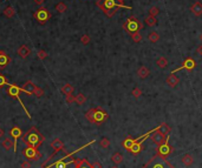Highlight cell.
Returning <instances> with one entry per match:
<instances>
[{
  "mask_svg": "<svg viewBox=\"0 0 202 168\" xmlns=\"http://www.w3.org/2000/svg\"><path fill=\"white\" fill-rule=\"evenodd\" d=\"M96 5L101 8L102 12L108 18H112L115 15V13L122 7H125L128 10L131 8V6H125L124 4H119L117 0H97Z\"/></svg>",
  "mask_w": 202,
  "mask_h": 168,
  "instance_id": "obj_1",
  "label": "cell"
},
{
  "mask_svg": "<svg viewBox=\"0 0 202 168\" xmlns=\"http://www.w3.org/2000/svg\"><path fill=\"white\" fill-rule=\"evenodd\" d=\"M21 140H23V142H24L26 146L38 148V147L44 142L45 138H44V135L38 131V128L33 126V127H31L30 129L27 131V133L23 134Z\"/></svg>",
  "mask_w": 202,
  "mask_h": 168,
  "instance_id": "obj_2",
  "label": "cell"
},
{
  "mask_svg": "<svg viewBox=\"0 0 202 168\" xmlns=\"http://www.w3.org/2000/svg\"><path fill=\"white\" fill-rule=\"evenodd\" d=\"M108 118H109V114L102 107H95L85 112V119L97 126H101L105 120H108Z\"/></svg>",
  "mask_w": 202,
  "mask_h": 168,
  "instance_id": "obj_3",
  "label": "cell"
},
{
  "mask_svg": "<svg viewBox=\"0 0 202 168\" xmlns=\"http://www.w3.org/2000/svg\"><path fill=\"white\" fill-rule=\"evenodd\" d=\"M73 153H65L63 157L58 159L57 161L50 165H43V168H76L77 163L79 162V159L72 157Z\"/></svg>",
  "mask_w": 202,
  "mask_h": 168,
  "instance_id": "obj_4",
  "label": "cell"
},
{
  "mask_svg": "<svg viewBox=\"0 0 202 168\" xmlns=\"http://www.w3.org/2000/svg\"><path fill=\"white\" fill-rule=\"evenodd\" d=\"M142 168H175V166L169 162L167 160V157H160L158 154H155Z\"/></svg>",
  "mask_w": 202,
  "mask_h": 168,
  "instance_id": "obj_5",
  "label": "cell"
},
{
  "mask_svg": "<svg viewBox=\"0 0 202 168\" xmlns=\"http://www.w3.org/2000/svg\"><path fill=\"white\" fill-rule=\"evenodd\" d=\"M123 28H124L129 34L135 33V32H140V31L143 28V23H141L137 18L130 17V18H128V19L125 20V23L123 24Z\"/></svg>",
  "mask_w": 202,
  "mask_h": 168,
  "instance_id": "obj_6",
  "label": "cell"
},
{
  "mask_svg": "<svg viewBox=\"0 0 202 168\" xmlns=\"http://www.w3.org/2000/svg\"><path fill=\"white\" fill-rule=\"evenodd\" d=\"M20 92H21V88L19 86H17L16 84H11L10 86L7 87V94L11 97V98L13 99H17L19 101V104H21V106H23V108L25 110V112L27 113V115H29V118H31L30 113L27 112V110H26V107L24 106V104H23V101H21V99H20Z\"/></svg>",
  "mask_w": 202,
  "mask_h": 168,
  "instance_id": "obj_7",
  "label": "cell"
},
{
  "mask_svg": "<svg viewBox=\"0 0 202 168\" xmlns=\"http://www.w3.org/2000/svg\"><path fill=\"white\" fill-rule=\"evenodd\" d=\"M33 18H34V19H36L37 21L40 24V25H44V24L46 23L48 19L51 18V13L48 12V8H45V7H40L39 10H37V12H34Z\"/></svg>",
  "mask_w": 202,
  "mask_h": 168,
  "instance_id": "obj_8",
  "label": "cell"
},
{
  "mask_svg": "<svg viewBox=\"0 0 202 168\" xmlns=\"http://www.w3.org/2000/svg\"><path fill=\"white\" fill-rule=\"evenodd\" d=\"M169 136H167L166 141L162 144L161 146H157V152H156V154H158L160 157H168L170 154H172V152L174 151V148H172V146L169 145Z\"/></svg>",
  "mask_w": 202,
  "mask_h": 168,
  "instance_id": "obj_9",
  "label": "cell"
},
{
  "mask_svg": "<svg viewBox=\"0 0 202 168\" xmlns=\"http://www.w3.org/2000/svg\"><path fill=\"white\" fill-rule=\"evenodd\" d=\"M166 139H167V136L158 129V127H156L155 129H153V133L150 134V140H151L153 144L156 146H161L164 141H166Z\"/></svg>",
  "mask_w": 202,
  "mask_h": 168,
  "instance_id": "obj_10",
  "label": "cell"
},
{
  "mask_svg": "<svg viewBox=\"0 0 202 168\" xmlns=\"http://www.w3.org/2000/svg\"><path fill=\"white\" fill-rule=\"evenodd\" d=\"M23 154L27 160H39L42 157V154L39 153L38 148L29 147V146H26V148L23 151Z\"/></svg>",
  "mask_w": 202,
  "mask_h": 168,
  "instance_id": "obj_11",
  "label": "cell"
},
{
  "mask_svg": "<svg viewBox=\"0 0 202 168\" xmlns=\"http://www.w3.org/2000/svg\"><path fill=\"white\" fill-rule=\"evenodd\" d=\"M196 67V62L195 60L193 58H187L184 59V61L182 62V65L178 67V68H176V70H174L172 72V74H175L177 71H181V70H187L188 72H191V71L194 70Z\"/></svg>",
  "mask_w": 202,
  "mask_h": 168,
  "instance_id": "obj_12",
  "label": "cell"
},
{
  "mask_svg": "<svg viewBox=\"0 0 202 168\" xmlns=\"http://www.w3.org/2000/svg\"><path fill=\"white\" fill-rule=\"evenodd\" d=\"M36 87L37 86L33 84V82L31 81V80H29V81L25 82L20 88H21V92L26 93L27 95H33V94H34V91H36Z\"/></svg>",
  "mask_w": 202,
  "mask_h": 168,
  "instance_id": "obj_13",
  "label": "cell"
},
{
  "mask_svg": "<svg viewBox=\"0 0 202 168\" xmlns=\"http://www.w3.org/2000/svg\"><path fill=\"white\" fill-rule=\"evenodd\" d=\"M51 147L54 149V152H62L64 151V142L59 139V138H56L51 141Z\"/></svg>",
  "mask_w": 202,
  "mask_h": 168,
  "instance_id": "obj_14",
  "label": "cell"
},
{
  "mask_svg": "<svg viewBox=\"0 0 202 168\" xmlns=\"http://www.w3.org/2000/svg\"><path fill=\"white\" fill-rule=\"evenodd\" d=\"M10 62H11L10 55L6 54L4 51H0V68H5Z\"/></svg>",
  "mask_w": 202,
  "mask_h": 168,
  "instance_id": "obj_15",
  "label": "cell"
},
{
  "mask_svg": "<svg viewBox=\"0 0 202 168\" xmlns=\"http://www.w3.org/2000/svg\"><path fill=\"white\" fill-rule=\"evenodd\" d=\"M1 145H2V147H4V149L10 151V149L13 148L14 145H16V140L13 139L12 136H6V138L4 139V141L1 142Z\"/></svg>",
  "mask_w": 202,
  "mask_h": 168,
  "instance_id": "obj_16",
  "label": "cell"
},
{
  "mask_svg": "<svg viewBox=\"0 0 202 168\" xmlns=\"http://www.w3.org/2000/svg\"><path fill=\"white\" fill-rule=\"evenodd\" d=\"M190 11L193 14H195L196 17H201L202 15V2L200 1H196L193 4V6L190 7Z\"/></svg>",
  "mask_w": 202,
  "mask_h": 168,
  "instance_id": "obj_17",
  "label": "cell"
},
{
  "mask_svg": "<svg viewBox=\"0 0 202 168\" xmlns=\"http://www.w3.org/2000/svg\"><path fill=\"white\" fill-rule=\"evenodd\" d=\"M30 54H31V50L29 46H26V45H21V46L18 48V55L20 57V58L26 59Z\"/></svg>",
  "mask_w": 202,
  "mask_h": 168,
  "instance_id": "obj_18",
  "label": "cell"
},
{
  "mask_svg": "<svg viewBox=\"0 0 202 168\" xmlns=\"http://www.w3.org/2000/svg\"><path fill=\"white\" fill-rule=\"evenodd\" d=\"M23 134H24V133H23L21 128L18 127V126H14V127H13L12 129L10 131V135H11V136H12V138L16 140V141H17L18 139H21Z\"/></svg>",
  "mask_w": 202,
  "mask_h": 168,
  "instance_id": "obj_19",
  "label": "cell"
},
{
  "mask_svg": "<svg viewBox=\"0 0 202 168\" xmlns=\"http://www.w3.org/2000/svg\"><path fill=\"white\" fill-rule=\"evenodd\" d=\"M136 141H137L136 139H132L131 136H128L126 139H124L122 141V147H123L124 149H126V151H129L131 147L136 144Z\"/></svg>",
  "mask_w": 202,
  "mask_h": 168,
  "instance_id": "obj_20",
  "label": "cell"
},
{
  "mask_svg": "<svg viewBox=\"0 0 202 168\" xmlns=\"http://www.w3.org/2000/svg\"><path fill=\"white\" fill-rule=\"evenodd\" d=\"M178 82H180V79L176 75L172 74V73H170V75L167 78V85L169 87H176L178 85Z\"/></svg>",
  "mask_w": 202,
  "mask_h": 168,
  "instance_id": "obj_21",
  "label": "cell"
},
{
  "mask_svg": "<svg viewBox=\"0 0 202 168\" xmlns=\"http://www.w3.org/2000/svg\"><path fill=\"white\" fill-rule=\"evenodd\" d=\"M149 74H150V71L147 66H141L138 71H137V75L140 76L141 79H145V78H148Z\"/></svg>",
  "mask_w": 202,
  "mask_h": 168,
  "instance_id": "obj_22",
  "label": "cell"
},
{
  "mask_svg": "<svg viewBox=\"0 0 202 168\" xmlns=\"http://www.w3.org/2000/svg\"><path fill=\"white\" fill-rule=\"evenodd\" d=\"M182 163H183L186 167H190L194 163V157H193V155L184 154L183 157H182Z\"/></svg>",
  "mask_w": 202,
  "mask_h": 168,
  "instance_id": "obj_23",
  "label": "cell"
},
{
  "mask_svg": "<svg viewBox=\"0 0 202 168\" xmlns=\"http://www.w3.org/2000/svg\"><path fill=\"white\" fill-rule=\"evenodd\" d=\"M111 161H112L116 166H118V165H121V163L123 162V155L121 154V153H113L112 157H111Z\"/></svg>",
  "mask_w": 202,
  "mask_h": 168,
  "instance_id": "obj_24",
  "label": "cell"
},
{
  "mask_svg": "<svg viewBox=\"0 0 202 168\" xmlns=\"http://www.w3.org/2000/svg\"><path fill=\"white\" fill-rule=\"evenodd\" d=\"M73 91H75V87L72 86L71 84H65L64 86L62 87V93H63V94H65V95L73 94Z\"/></svg>",
  "mask_w": 202,
  "mask_h": 168,
  "instance_id": "obj_25",
  "label": "cell"
},
{
  "mask_svg": "<svg viewBox=\"0 0 202 168\" xmlns=\"http://www.w3.org/2000/svg\"><path fill=\"white\" fill-rule=\"evenodd\" d=\"M76 168H94V166L86 159H79V162L77 163Z\"/></svg>",
  "mask_w": 202,
  "mask_h": 168,
  "instance_id": "obj_26",
  "label": "cell"
},
{
  "mask_svg": "<svg viewBox=\"0 0 202 168\" xmlns=\"http://www.w3.org/2000/svg\"><path fill=\"white\" fill-rule=\"evenodd\" d=\"M158 129H160L161 132L164 134L166 136H169V134H170V127L167 125V122H162L160 126H158Z\"/></svg>",
  "mask_w": 202,
  "mask_h": 168,
  "instance_id": "obj_27",
  "label": "cell"
},
{
  "mask_svg": "<svg viewBox=\"0 0 202 168\" xmlns=\"http://www.w3.org/2000/svg\"><path fill=\"white\" fill-rule=\"evenodd\" d=\"M85 101H86V98H85V95H84L83 93H78L77 95H76V99H75V102L78 105H84L85 104Z\"/></svg>",
  "mask_w": 202,
  "mask_h": 168,
  "instance_id": "obj_28",
  "label": "cell"
},
{
  "mask_svg": "<svg viewBox=\"0 0 202 168\" xmlns=\"http://www.w3.org/2000/svg\"><path fill=\"white\" fill-rule=\"evenodd\" d=\"M157 66L160 67V68H166L167 66H168V60H167L164 57H161V58L157 59Z\"/></svg>",
  "mask_w": 202,
  "mask_h": 168,
  "instance_id": "obj_29",
  "label": "cell"
},
{
  "mask_svg": "<svg viewBox=\"0 0 202 168\" xmlns=\"http://www.w3.org/2000/svg\"><path fill=\"white\" fill-rule=\"evenodd\" d=\"M148 39L151 41V42H157V41L160 40V34H158L157 32H151V33H149Z\"/></svg>",
  "mask_w": 202,
  "mask_h": 168,
  "instance_id": "obj_30",
  "label": "cell"
},
{
  "mask_svg": "<svg viewBox=\"0 0 202 168\" xmlns=\"http://www.w3.org/2000/svg\"><path fill=\"white\" fill-rule=\"evenodd\" d=\"M145 24L150 26V27H153L155 26L156 24H157V20H156V18L155 17H151V15H148V17L145 18Z\"/></svg>",
  "mask_w": 202,
  "mask_h": 168,
  "instance_id": "obj_31",
  "label": "cell"
},
{
  "mask_svg": "<svg viewBox=\"0 0 202 168\" xmlns=\"http://www.w3.org/2000/svg\"><path fill=\"white\" fill-rule=\"evenodd\" d=\"M14 10H13L12 6H8V7H6L5 10H4V14L6 15L7 18H13L14 17Z\"/></svg>",
  "mask_w": 202,
  "mask_h": 168,
  "instance_id": "obj_32",
  "label": "cell"
},
{
  "mask_svg": "<svg viewBox=\"0 0 202 168\" xmlns=\"http://www.w3.org/2000/svg\"><path fill=\"white\" fill-rule=\"evenodd\" d=\"M99 146H101L102 148H104V149H107L110 147V140L108 139V138H102L99 140Z\"/></svg>",
  "mask_w": 202,
  "mask_h": 168,
  "instance_id": "obj_33",
  "label": "cell"
},
{
  "mask_svg": "<svg viewBox=\"0 0 202 168\" xmlns=\"http://www.w3.org/2000/svg\"><path fill=\"white\" fill-rule=\"evenodd\" d=\"M56 10H57L58 13H64V12L67 10V6H66L64 2H59V4L56 5Z\"/></svg>",
  "mask_w": 202,
  "mask_h": 168,
  "instance_id": "obj_34",
  "label": "cell"
},
{
  "mask_svg": "<svg viewBox=\"0 0 202 168\" xmlns=\"http://www.w3.org/2000/svg\"><path fill=\"white\" fill-rule=\"evenodd\" d=\"M131 38H132V40L135 41V42H140V41L142 40V35L140 34V32H135V33H131Z\"/></svg>",
  "mask_w": 202,
  "mask_h": 168,
  "instance_id": "obj_35",
  "label": "cell"
},
{
  "mask_svg": "<svg viewBox=\"0 0 202 168\" xmlns=\"http://www.w3.org/2000/svg\"><path fill=\"white\" fill-rule=\"evenodd\" d=\"M158 13H160V8H158V7H156V6L151 7V8L149 10V15H151V17H156Z\"/></svg>",
  "mask_w": 202,
  "mask_h": 168,
  "instance_id": "obj_36",
  "label": "cell"
},
{
  "mask_svg": "<svg viewBox=\"0 0 202 168\" xmlns=\"http://www.w3.org/2000/svg\"><path fill=\"white\" fill-rule=\"evenodd\" d=\"M131 94H132V97H134V98H136V99H137V98H140V97L142 95V91H141V89H140L138 87H135V88L132 89Z\"/></svg>",
  "mask_w": 202,
  "mask_h": 168,
  "instance_id": "obj_37",
  "label": "cell"
},
{
  "mask_svg": "<svg viewBox=\"0 0 202 168\" xmlns=\"http://www.w3.org/2000/svg\"><path fill=\"white\" fill-rule=\"evenodd\" d=\"M33 95H36L37 98H42L43 95H44V91H43L40 87H36V91H34V94Z\"/></svg>",
  "mask_w": 202,
  "mask_h": 168,
  "instance_id": "obj_38",
  "label": "cell"
},
{
  "mask_svg": "<svg viewBox=\"0 0 202 168\" xmlns=\"http://www.w3.org/2000/svg\"><path fill=\"white\" fill-rule=\"evenodd\" d=\"M80 42L83 44V45H88L90 42V37L88 34H84L82 38H80Z\"/></svg>",
  "mask_w": 202,
  "mask_h": 168,
  "instance_id": "obj_39",
  "label": "cell"
},
{
  "mask_svg": "<svg viewBox=\"0 0 202 168\" xmlns=\"http://www.w3.org/2000/svg\"><path fill=\"white\" fill-rule=\"evenodd\" d=\"M6 84H7L6 76L4 75V74H0V88H2Z\"/></svg>",
  "mask_w": 202,
  "mask_h": 168,
  "instance_id": "obj_40",
  "label": "cell"
},
{
  "mask_svg": "<svg viewBox=\"0 0 202 168\" xmlns=\"http://www.w3.org/2000/svg\"><path fill=\"white\" fill-rule=\"evenodd\" d=\"M38 58L40 59V60H44V59L48 57V53L45 52V51H43V50H40V51H38Z\"/></svg>",
  "mask_w": 202,
  "mask_h": 168,
  "instance_id": "obj_41",
  "label": "cell"
},
{
  "mask_svg": "<svg viewBox=\"0 0 202 168\" xmlns=\"http://www.w3.org/2000/svg\"><path fill=\"white\" fill-rule=\"evenodd\" d=\"M75 99H76V97H73V94H70V95H66L65 101L67 104H72V102H75Z\"/></svg>",
  "mask_w": 202,
  "mask_h": 168,
  "instance_id": "obj_42",
  "label": "cell"
},
{
  "mask_svg": "<svg viewBox=\"0 0 202 168\" xmlns=\"http://www.w3.org/2000/svg\"><path fill=\"white\" fill-rule=\"evenodd\" d=\"M20 168H31V162L29 160H24L20 163Z\"/></svg>",
  "mask_w": 202,
  "mask_h": 168,
  "instance_id": "obj_43",
  "label": "cell"
},
{
  "mask_svg": "<svg viewBox=\"0 0 202 168\" xmlns=\"http://www.w3.org/2000/svg\"><path fill=\"white\" fill-rule=\"evenodd\" d=\"M92 166H94V168H102V165H101V162H99V161H97V160H96V161H94V162H92Z\"/></svg>",
  "mask_w": 202,
  "mask_h": 168,
  "instance_id": "obj_44",
  "label": "cell"
},
{
  "mask_svg": "<svg viewBox=\"0 0 202 168\" xmlns=\"http://www.w3.org/2000/svg\"><path fill=\"white\" fill-rule=\"evenodd\" d=\"M196 53H197L199 55H201V57H202V45H200V46H197V50H196Z\"/></svg>",
  "mask_w": 202,
  "mask_h": 168,
  "instance_id": "obj_45",
  "label": "cell"
},
{
  "mask_svg": "<svg viewBox=\"0 0 202 168\" xmlns=\"http://www.w3.org/2000/svg\"><path fill=\"white\" fill-rule=\"evenodd\" d=\"M33 1H34V4H36V5L42 6L43 4H44V1H45V0H33Z\"/></svg>",
  "mask_w": 202,
  "mask_h": 168,
  "instance_id": "obj_46",
  "label": "cell"
},
{
  "mask_svg": "<svg viewBox=\"0 0 202 168\" xmlns=\"http://www.w3.org/2000/svg\"><path fill=\"white\" fill-rule=\"evenodd\" d=\"M2 136H4V129L0 127V139H1Z\"/></svg>",
  "mask_w": 202,
  "mask_h": 168,
  "instance_id": "obj_47",
  "label": "cell"
},
{
  "mask_svg": "<svg viewBox=\"0 0 202 168\" xmlns=\"http://www.w3.org/2000/svg\"><path fill=\"white\" fill-rule=\"evenodd\" d=\"M117 1H118L119 4H123V2H124V0H117Z\"/></svg>",
  "mask_w": 202,
  "mask_h": 168,
  "instance_id": "obj_48",
  "label": "cell"
},
{
  "mask_svg": "<svg viewBox=\"0 0 202 168\" xmlns=\"http://www.w3.org/2000/svg\"><path fill=\"white\" fill-rule=\"evenodd\" d=\"M111 168H118V167H117V166H116V165H115V166H113V167H111Z\"/></svg>",
  "mask_w": 202,
  "mask_h": 168,
  "instance_id": "obj_49",
  "label": "cell"
},
{
  "mask_svg": "<svg viewBox=\"0 0 202 168\" xmlns=\"http://www.w3.org/2000/svg\"><path fill=\"white\" fill-rule=\"evenodd\" d=\"M200 40H201V41H202V34H201V35H200Z\"/></svg>",
  "mask_w": 202,
  "mask_h": 168,
  "instance_id": "obj_50",
  "label": "cell"
}]
</instances>
